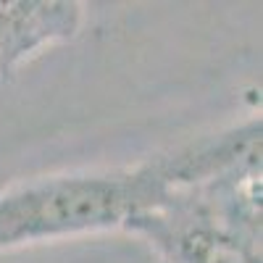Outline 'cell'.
I'll use <instances>...</instances> for the list:
<instances>
[{
  "instance_id": "cell-1",
  "label": "cell",
  "mask_w": 263,
  "mask_h": 263,
  "mask_svg": "<svg viewBox=\"0 0 263 263\" xmlns=\"http://www.w3.org/2000/svg\"><path fill=\"white\" fill-rule=\"evenodd\" d=\"M163 190L156 161L114 168H71L0 190V253L124 229Z\"/></svg>"
},
{
  "instance_id": "cell-2",
  "label": "cell",
  "mask_w": 263,
  "mask_h": 263,
  "mask_svg": "<svg viewBox=\"0 0 263 263\" xmlns=\"http://www.w3.org/2000/svg\"><path fill=\"white\" fill-rule=\"evenodd\" d=\"M263 174L239 166L166 187L124 224L166 263H263Z\"/></svg>"
},
{
  "instance_id": "cell-3",
  "label": "cell",
  "mask_w": 263,
  "mask_h": 263,
  "mask_svg": "<svg viewBox=\"0 0 263 263\" xmlns=\"http://www.w3.org/2000/svg\"><path fill=\"white\" fill-rule=\"evenodd\" d=\"M84 24L77 0H0V82L45 48L71 42Z\"/></svg>"
}]
</instances>
